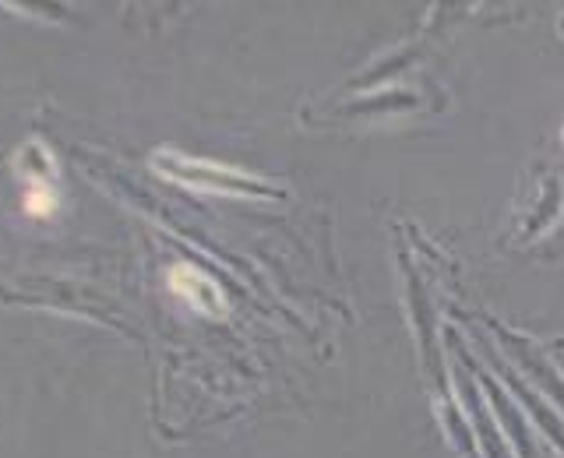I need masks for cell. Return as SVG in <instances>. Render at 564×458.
<instances>
[{"instance_id": "1", "label": "cell", "mask_w": 564, "mask_h": 458, "mask_svg": "<svg viewBox=\"0 0 564 458\" xmlns=\"http://www.w3.org/2000/svg\"><path fill=\"white\" fill-rule=\"evenodd\" d=\"M155 170L163 173L166 181H176L191 190L229 194V198H258V194H264V184L254 181V176L219 166V163H208V159H191L181 152H159Z\"/></svg>"}, {"instance_id": "2", "label": "cell", "mask_w": 564, "mask_h": 458, "mask_svg": "<svg viewBox=\"0 0 564 458\" xmlns=\"http://www.w3.org/2000/svg\"><path fill=\"white\" fill-rule=\"evenodd\" d=\"M170 290L176 299H184L191 310H198L205 317H226V296L219 290V282L198 272L194 264H176L170 269Z\"/></svg>"}, {"instance_id": "3", "label": "cell", "mask_w": 564, "mask_h": 458, "mask_svg": "<svg viewBox=\"0 0 564 458\" xmlns=\"http://www.w3.org/2000/svg\"><path fill=\"white\" fill-rule=\"evenodd\" d=\"M25 211L29 216H35V219H46L53 208H57V194L50 190V184H43V181H32L29 184V190H25Z\"/></svg>"}]
</instances>
